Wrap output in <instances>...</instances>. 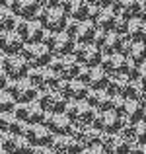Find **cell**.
I'll return each instance as SVG.
<instances>
[{"label":"cell","mask_w":146,"mask_h":154,"mask_svg":"<svg viewBox=\"0 0 146 154\" xmlns=\"http://www.w3.org/2000/svg\"><path fill=\"white\" fill-rule=\"evenodd\" d=\"M35 20L39 22V26H41L47 33H60V31H64L66 22H68L66 16H64L59 8L47 6V4L41 6V10H39V14H37Z\"/></svg>","instance_id":"obj_1"},{"label":"cell","mask_w":146,"mask_h":154,"mask_svg":"<svg viewBox=\"0 0 146 154\" xmlns=\"http://www.w3.org/2000/svg\"><path fill=\"white\" fill-rule=\"evenodd\" d=\"M43 47L49 51V55L55 59V57H68L72 55V51H74V41H72L70 37H68L64 31H60V33H47L43 35Z\"/></svg>","instance_id":"obj_2"},{"label":"cell","mask_w":146,"mask_h":154,"mask_svg":"<svg viewBox=\"0 0 146 154\" xmlns=\"http://www.w3.org/2000/svg\"><path fill=\"white\" fill-rule=\"evenodd\" d=\"M26 80L35 88L37 92H45V90H56L59 84L62 80H59L55 76V72L49 66H41V68H29Z\"/></svg>","instance_id":"obj_3"},{"label":"cell","mask_w":146,"mask_h":154,"mask_svg":"<svg viewBox=\"0 0 146 154\" xmlns=\"http://www.w3.org/2000/svg\"><path fill=\"white\" fill-rule=\"evenodd\" d=\"M96 27L92 22H74V20H68L66 27H64V33L74 41V45H92L96 37Z\"/></svg>","instance_id":"obj_4"},{"label":"cell","mask_w":146,"mask_h":154,"mask_svg":"<svg viewBox=\"0 0 146 154\" xmlns=\"http://www.w3.org/2000/svg\"><path fill=\"white\" fill-rule=\"evenodd\" d=\"M4 90H6L8 96L14 100L16 105L33 103L35 100H37V96H39V92L35 90V88L31 86L26 78H23V80H12V82H8Z\"/></svg>","instance_id":"obj_5"},{"label":"cell","mask_w":146,"mask_h":154,"mask_svg":"<svg viewBox=\"0 0 146 154\" xmlns=\"http://www.w3.org/2000/svg\"><path fill=\"white\" fill-rule=\"evenodd\" d=\"M49 68H51L53 72H55V76L59 80H76V76H78L80 72V64L74 60V57L68 55V57H55V59H51V63H49Z\"/></svg>","instance_id":"obj_6"},{"label":"cell","mask_w":146,"mask_h":154,"mask_svg":"<svg viewBox=\"0 0 146 154\" xmlns=\"http://www.w3.org/2000/svg\"><path fill=\"white\" fill-rule=\"evenodd\" d=\"M16 33L22 39L23 45H33V43H41L43 35H45V29L39 26L37 20H18L16 23Z\"/></svg>","instance_id":"obj_7"},{"label":"cell","mask_w":146,"mask_h":154,"mask_svg":"<svg viewBox=\"0 0 146 154\" xmlns=\"http://www.w3.org/2000/svg\"><path fill=\"white\" fill-rule=\"evenodd\" d=\"M64 115L72 125H92L96 111L86 102H68L64 107Z\"/></svg>","instance_id":"obj_8"},{"label":"cell","mask_w":146,"mask_h":154,"mask_svg":"<svg viewBox=\"0 0 146 154\" xmlns=\"http://www.w3.org/2000/svg\"><path fill=\"white\" fill-rule=\"evenodd\" d=\"M20 57L27 63L29 68H41L49 66L53 57L49 55V51L43 47V43H33V45H23L20 51Z\"/></svg>","instance_id":"obj_9"},{"label":"cell","mask_w":146,"mask_h":154,"mask_svg":"<svg viewBox=\"0 0 146 154\" xmlns=\"http://www.w3.org/2000/svg\"><path fill=\"white\" fill-rule=\"evenodd\" d=\"M113 12L123 20H144V2L142 0H115L109 4Z\"/></svg>","instance_id":"obj_10"},{"label":"cell","mask_w":146,"mask_h":154,"mask_svg":"<svg viewBox=\"0 0 146 154\" xmlns=\"http://www.w3.org/2000/svg\"><path fill=\"white\" fill-rule=\"evenodd\" d=\"M0 68H2V72L6 74L8 82H12V80H23L27 76V72H29L27 63L20 55L2 57V60H0Z\"/></svg>","instance_id":"obj_11"},{"label":"cell","mask_w":146,"mask_h":154,"mask_svg":"<svg viewBox=\"0 0 146 154\" xmlns=\"http://www.w3.org/2000/svg\"><path fill=\"white\" fill-rule=\"evenodd\" d=\"M35 103L45 111V115H51V113H64V107H66L68 102L56 90H45L39 92Z\"/></svg>","instance_id":"obj_12"},{"label":"cell","mask_w":146,"mask_h":154,"mask_svg":"<svg viewBox=\"0 0 146 154\" xmlns=\"http://www.w3.org/2000/svg\"><path fill=\"white\" fill-rule=\"evenodd\" d=\"M111 2H96L97 6V12L92 20L94 27L97 31H103V33H113V27H115V22H117V14L109 8Z\"/></svg>","instance_id":"obj_13"},{"label":"cell","mask_w":146,"mask_h":154,"mask_svg":"<svg viewBox=\"0 0 146 154\" xmlns=\"http://www.w3.org/2000/svg\"><path fill=\"white\" fill-rule=\"evenodd\" d=\"M72 57L80 64V68H96L99 66L103 53L94 45H76L72 51Z\"/></svg>","instance_id":"obj_14"},{"label":"cell","mask_w":146,"mask_h":154,"mask_svg":"<svg viewBox=\"0 0 146 154\" xmlns=\"http://www.w3.org/2000/svg\"><path fill=\"white\" fill-rule=\"evenodd\" d=\"M41 6L43 2H37V0H10V2H6V8L18 20H35Z\"/></svg>","instance_id":"obj_15"},{"label":"cell","mask_w":146,"mask_h":154,"mask_svg":"<svg viewBox=\"0 0 146 154\" xmlns=\"http://www.w3.org/2000/svg\"><path fill=\"white\" fill-rule=\"evenodd\" d=\"M14 117L23 125H41L45 119V111L39 107L37 103H22L14 107Z\"/></svg>","instance_id":"obj_16"},{"label":"cell","mask_w":146,"mask_h":154,"mask_svg":"<svg viewBox=\"0 0 146 154\" xmlns=\"http://www.w3.org/2000/svg\"><path fill=\"white\" fill-rule=\"evenodd\" d=\"M70 137H72V139H74L82 148H90V146H97V144H99L101 133L96 131L92 125H72Z\"/></svg>","instance_id":"obj_17"},{"label":"cell","mask_w":146,"mask_h":154,"mask_svg":"<svg viewBox=\"0 0 146 154\" xmlns=\"http://www.w3.org/2000/svg\"><path fill=\"white\" fill-rule=\"evenodd\" d=\"M76 80H78L80 84H84L88 90H103L105 84H107V74H105L99 66H96V68H80Z\"/></svg>","instance_id":"obj_18"},{"label":"cell","mask_w":146,"mask_h":154,"mask_svg":"<svg viewBox=\"0 0 146 154\" xmlns=\"http://www.w3.org/2000/svg\"><path fill=\"white\" fill-rule=\"evenodd\" d=\"M92 127L99 131L101 135H117L121 127V117L115 115L113 111H99L96 113Z\"/></svg>","instance_id":"obj_19"},{"label":"cell","mask_w":146,"mask_h":154,"mask_svg":"<svg viewBox=\"0 0 146 154\" xmlns=\"http://www.w3.org/2000/svg\"><path fill=\"white\" fill-rule=\"evenodd\" d=\"M22 137L27 140V144H29L31 148H35V146H51V143H53V135L43 127V125H26Z\"/></svg>","instance_id":"obj_20"},{"label":"cell","mask_w":146,"mask_h":154,"mask_svg":"<svg viewBox=\"0 0 146 154\" xmlns=\"http://www.w3.org/2000/svg\"><path fill=\"white\" fill-rule=\"evenodd\" d=\"M41 125L51 133L53 137L70 135V129H72V123L66 119L64 113H51V115H45V119H43Z\"/></svg>","instance_id":"obj_21"},{"label":"cell","mask_w":146,"mask_h":154,"mask_svg":"<svg viewBox=\"0 0 146 154\" xmlns=\"http://www.w3.org/2000/svg\"><path fill=\"white\" fill-rule=\"evenodd\" d=\"M56 92L66 102H84L88 96V88L84 84H80L78 80H64V82H60Z\"/></svg>","instance_id":"obj_22"},{"label":"cell","mask_w":146,"mask_h":154,"mask_svg":"<svg viewBox=\"0 0 146 154\" xmlns=\"http://www.w3.org/2000/svg\"><path fill=\"white\" fill-rule=\"evenodd\" d=\"M99 146L105 154H129L131 143L121 139L119 135H101Z\"/></svg>","instance_id":"obj_23"},{"label":"cell","mask_w":146,"mask_h":154,"mask_svg":"<svg viewBox=\"0 0 146 154\" xmlns=\"http://www.w3.org/2000/svg\"><path fill=\"white\" fill-rule=\"evenodd\" d=\"M0 146L6 154H31V146L22 135H2Z\"/></svg>","instance_id":"obj_24"},{"label":"cell","mask_w":146,"mask_h":154,"mask_svg":"<svg viewBox=\"0 0 146 154\" xmlns=\"http://www.w3.org/2000/svg\"><path fill=\"white\" fill-rule=\"evenodd\" d=\"M23 43L18 37L16 31H0V53L4 57L8 55H20Z\"/></svg>","instance_id":"obj_25"},{"label":"cell","mask_w":146,"mask_h":154,"mask_svg":"<svg viewBox=\"0 0 146 154\" xmlns=\"http://www.w3.org/2000/svg\"><path fill=\"white\" fill-rule=\"evenodd\" d=\"M51 150L55 154H80L82 146L70 135H64V137H53Z\"/></svg>","instance_id":"obj_26"},{"label":"cell","mask_w":146,"mask_h":154,"mask_svg":"<svg viewBox=\"0 0 146 154\" xmlns=\"http://www.w3.org/2000/svg\"><path fill=\"white\" fill-rule=\"evenodd\" d=\"M125 63H127V59L121 55H103L101 63H99V68L107 76H117V74H123Z\"/></svg>","instance_id":"obj_27"},{"label":"cell","mask_w":146,"mask_h":154,"mask_svg":"<svg viewBox=\"0 0 146 154\" xmlns=\"http://www.w3.org/2000/svg\"><path fill=\"white\" fill-rule=\"evenodd\" d=\"M96 113L99 111H109V102H111V96L105 94V90H88V96L84 100Z\"/></svg>","instance_id":"obj_28"},{"label":"cell","mask_w":146,"mask_h":154,"mask_svg":"<svg viewBox=\"0 0 146 154\" xmlns=\"http://www.w3.org/2000/svg\"><path fill=\"white\" fill-rule=\"evenodd\" d=\"M125 37L131 43H144V35H146V23L144 20H129L125 26Z\"/></svg>","instance_id":"obj_29"},{"label":"cell","mask_w":146,"mask_h":154,"mask_svg":"<svg viewBox=\"0 0 146 154\" xmlns=\"http://www.w3.org/2000/svg\"><path fill=\"white\" fill-rule=\"evenodd\" d=\"M119 117L131 121V123H142L144 121V105L136 103V102H131V100H125Z\"/></svg>","instance_id":"obj_30"},{"label":"cell","mask_w":146,"mask_h":154,"mask_svg":"<svg viewBox=\"0 0 146 154\" xmlns=\"http://www.w3.org/2000/svg\"><path fill=\"white\" fill-rule=\"evenodd\" d=\"M26 125L20 123L14 113H0V133L2 135H22Z\"/></svg>","instance_id":"obj_31"},{"label":"cell","mask_w":146,"mask_h":154,"mask_svg":"<svg viewBox=\"0 0 146 154\" xmlns=\"http://www.w3.org/2000/svg\"><path fill=\"white\" fill-rule=\"evenodd\" d=\"M127 84H129V80L125 78L123 74L107 76V84H105L103 90H105V94H107V96H117V98H123Z\"/></svg>","instance_id":"obj_32"},{"label":"cell","mask_w":146,"mask_h":154,"mask_svg":"<svg viewBox=\"0 0 146 154\" xmlns=\"http://www.w3.org/2000/svg\"><path fill=\"white\" fill-rule=\"evenodd\" d=\"M123 100H131V102H136V103L144 105V86H142V82H138V80H129L127 88H125V94H123Z\"/></svg>","instance_id":"obj_33"},{"label":"cell","mask_w":146,"mask_h":154,"mask_svg":"<svg viewBox=\"0 0 146 154\" xmlns=\"http://www.w3.org/2000/svg\"><path fill=\"white\" fill-rule=\"evenodd\" d=\"M18 18L6 8V2H0V31H14Z\"/></svg>","instance_id":"obj_34"},{"label":"cell","mask_w":146,"mask_h":154,"mask_svg":"<svg viewBox=\"0 0 146 154\" xmlns=\"http://www.w3.org/2000/svg\"><path fill=\"white\" fill-rule=\"evenodd\" d=\"M125 59L135 64H144V43H131Z\"/></svg>","instance_id":"obj_35"},{"label":"cell","mask_w":146,"mask_h":154,"mask_svg":"<svg viewBox=\"0 0 146 154\" xmlns=\"http://www.w3.org/2000/svg\"><path fill=\"white\" fill-rule=\"evenodd\" d=\"M16 107L14 100L8 96L6 90H0V113H12Z\"/></svg>","instance_id":"obj_36"},{"label":"cell","mask_w":146,"mask_h":154,"mask_svg":"<svg viewBox=\"0 0 146 154\" xmlns=\"http://www.w3.org/2000/svg\"><path fill=\"white\" fill-rule=\"evenodd\" d=\"M135 143L144 144V121L136 125V137H135Z\"/></svg>","instance_id":"obj_37"},{"label":"cell","mask_w":146,"mask_h":154,"mask_svg":"<svg viewBox=\"0 0 146 154\" xmlns=\"http://www.w3.org/2000/svg\"><path fill=\"white\" fill-rule=\"evenodd\" d=\"M129 154H146V148H144V144H138V143H131V148H129Z\"/></svg>","instance_id":"obj_38"},{"label":"cell","mask_w":146,"mask_h":154,"mask_svg":"<svg viewBox=\"0 0 146 154\" xmlns=\"http://www.w3.org/2000/svg\"><path fill=\"white\" fill-rule=\"evenodd\" d=\"M31 154H55L51 150V146H35L31 148Z\"/></svg>","instance_id":"obj_39"},{"label":"cell","mask_w":146,"mask_h":154,"mask_svg":"<svg viewBox=\"0 0 146 154\" xmlns=\"http://www.w3.org/2000/svg\"><path fill=\"white\" fill-rule=\"evenodd\" d=\"M80 154H105L103 150H101V146L97 144V146H90V148H82V152Z\"/></svg>","instance_id":"obj_40"},{"label":"cell","mask_w":146,"mask_h":154,"mask_svg":"<svg viewBox=\"0 0 146 154\" xmlns=\"http://www.w3.org/2000/svg\"><path fill=\"white\" fill-rule=\"evenodd\" d=\"M6 84H8V78H6V74L2 72V68H0V90H4Z\"/></svg>","instance_id":"obj_41"},{"label":"cell","mask_w":146,"mask_h":154,"mask_svg":"<svg viewBox=\"0 0 146 154\" xmlns=\"http://www.w3.org/2000/svg\"><path fill=\"white\" fill-rule=\"evenodd\" d=\"M0 154H6V152H4V148H2V146H0Z\"/></svg>","instance_id":"obj_42"},{"label":"cell","mask_w":146,"mask_h":154,"mask_svg":"<svg viewBox=\"0 0 146 154\" xmlns=\"http://www.w3.org/2000/svg\"><path fill=\"white\" fill-rule=\"evenodd\" d=\"M2 57H4V55H2V53H0V60H2Z\"/></svg>","instance_id":"obj_43"},{"label":"cell","mask_w":146,"mask_h":154,"mask_svg":"<svg viewBox=\"0 0 146 154\" xmlns=\"http://www.w3.org/2000/svg\"><path fill=\"white\" fill-rule=\"evenodd\" d=\"M0 140H2V133H0Z\"/></svg>","instance_id":"obj_44"}]
</instances>
